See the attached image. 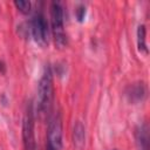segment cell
<instances>
[{
	"mask_svg": "<svg viewBox=\"0 0 150 150\" xmlns=\"http://www.w3.org/2000/svg\"><path fill=\"white\" fill-rule=\"evenodd\" d=\"M54 97V87H53V71L49 64H47L43 69L41 79L38 86V108L36 111L40 118H45L49 116L52 103Z\"/></svg>",
	"mask_w": 150,
	"mask_h": 150,
	"instance_id": "obj_1",
	"label": "cell"
},
{
	"mask_svg": "<svg viewBox=\"0 0 150 150\" xmlns=\"http://www.w3.org/2000/svg\"><path fill=\"white\" fill-rule=\"evenodd\" d=\"M50 25L54 36L55 45L57 48H63L67 46V35L64 32V16L63 7L59 1H53L50 4Z\"/></svg>",
	"mask_w": 150,
	"mask_h": 150,
	"instance_id": "obj_2",
	"label": "cell"
},
{
	"mask_svg": "<svg viewBox=\"0 0 150 150\" xmlns=\"http://www.w3.org/2000/svg\"><path fill=\"white\" fill-rule=\"evenodd\" d=\"M62 149V117L60 111L54 112L48 118L46 150Z\"/></svg>",
	"mask_w": 150,
	"mask_h": 150,
	"instance_id": "obj_3",
	"label": "cell"
},
{
	"mask_svg": "<svg viewBox=\"0 0 150 150\" xmlns=\"http://www.w3.org/2000/svg\"><path fill=\"white\" fill-rule=\"evenodd\" d=\"M34 110L32 102L26 105L23 121H22V139L25 150H36L35 132H34Z\"/></svg>",
	"mask_w": 150,
	"mask_h": 150,
	"instance_id": "obj_4",
	"label": "cell"
},
{
	"mask_svg": "<svg viewBox=\"0 0 150 150\" xmlns=\"http://www.w3.org/2000/svg\"><path fill=\"white\" fill-rule=\"evenodd\" d=\"M30 33L36 43L40 46H46L48 43V22L42 12H36L30 20L29 23Z\"/></svg>",
	"mask_w": 150,
	"mask_h": 150,
	"instance_id": "obj_5",
	"label": "cell"
},
{
	"mask_svg": "<svg viewBox=\"0 0 150 150\" xmlns=\"http://www.w3.org/2000/svg\"><path fill=\"white\" fill-rule=\"evenodd\" d=\"M125 96L130 102L143 101L146 96V87L143 82H135L128 86L125 89Z\"/></svg>",
	"mask_w": 150,
	"mask_h": 150,
	"instance_id": "obj_6",
	"label": "cell"
},
{
	"mask_svg": "<svg viewBox=\"0 0 150 150\" xmlns=\"http://www.w3.org/2000/svg\"><path fill=\"white\" fill-rule=\"evenodd\" d=\"M73 141H74L75 146H77V148H82L83 144H84L86 129H84V125L82 124V122H80V121H77L74 124V128H73Z\"/></svg>",
	"mask_w": 150,
	"mask_h": 150,
	"instance_id": "obj_7",
	"label": "cell"
},
{
	"mask_svg": "<svg viewBox=\"0 0 150 150\" xmlns=\"http://www.w3.org/2000/svg\"><path fill=\"white\" fill-rule=\"evenodd\" d=\"M136 141L142 150H148L149 145V135H148V127L146 124H142L136 130Z\"/></svg>",
	"mask_w": 150,
	"mask_h": 150,
	"instance_id": "obj_8",
	"label": "cell"
},
{
	"mask_svg": "<svg viewBox=\"0 0 150 150\" xmlns=\"http://www.w3.org/2000/svg\"><path fill=\"white\" fill-rule=\"evenodd\" d=\"M137 47L139 52L148 53V47L145 42V27L143 25H139L137 28Z\"/></svg>",
	"mask_w": 150,
	"mask_h": 150,
	"instance_id": "obj_9",
	"label": "cell"
},
{
	"mask_svg": "<svg viewBox=\"0 0 150 150\" xmlns=\"http://www.w3.org/2000/svg\"><path fill=\"white\" fill-rule=\"evenodd\" d=\"M14 6L22 13H28L30 11V7H32V4L30 1H27V0H15L14 1Z\"/></svg>",
	"mask_w": 150,
	"mask_h": 150,
	"instance_id": "obj_10",
	"label": "cell"
},
{
	"mask_svg": "<svg viewBox=\"0 0 150 150\" xmlns=\"http://www.w3.org/2000/svg\"><path fill=\"white\" fill-rule=\"evenodd\" d=\"M84 15H86V6L84 5H80L76 8V18H77V20L82 21L84 19Z\"/></svg>",
	"mask_w": 150,
	"mask_h": 150,
	"instance_id": "obj_11",
	"label": "cell"
},
{
	"mask_svg": "<svg viewBox=\"0 0 150 150\" xmlns=\"http://www.w3.org/2000/svg\"><path fill=\"white\" fill-rule=\"evenodd\" d=\"M0 71H1V73H4V71H5V64H4V62H2V61H0Z\"/></svg>",
	"mask_w": 150,
	"mask_h": 150,
	"instance_id": "obj_12",
	"label": "cell"
}]
</instances>
